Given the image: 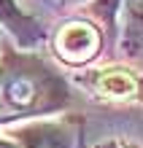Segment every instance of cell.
Returning <instances> with one entry per match:
<instances>
[{
  "instance_id": "cell-1",
  "label": "cell",
  "mask_w": 143,
  "mask_h": 148,
  "mask_svg": "<svg viewBox=\"0 0 143 148\" xmlns=\"http://www.w3.org/2000/svg\"><path fill=\"white\" fill-rule=\"evenodd\" d=\"M57 49L68 62H86L97 51V32L89 24H68L57 35Z\"/></svg>"
},
{
  "instance_id": "cell-2",
  "label": "cell",
  "mask_w": 143,
  "mask_h": 148,
  "mask_svg": "<svg viewBox=\"0 0 143 148\" xmlns=\"http://www.w3.org/2000/svg\"><path fill=\"white\" fill-rule=\"evenodd\" d=\"M97 86H100V92H105L108 97H130V94L138 89L135 78H132L130 73H124V70H108V73H103L100 81H97Z\"/></svg>"
},
{
  "instance_id": "cell-3",
  "label": "cell",
  "mask_w": 143,
  "mask_h": 148,
  "mask_svg": "<svg viewBox=\"0 0 143 148\" xmlns=\"http://www.w3.org/2000/svg\"><path fill=\"white\" fill-rule=\"evenodd\" d=\"M130 5H132V14L135 16H143V0H130Z\"/></svg>"
}]
</instances>
